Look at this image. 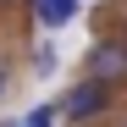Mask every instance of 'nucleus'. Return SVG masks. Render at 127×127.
<instances>
[{
	"instance_id": "obj_4",
	"label": "nucleus",
	"mask_w": 127,
	"mask_h": 127,
	"mask_svg": "<svg viewBox=\"0 0 127 127\" xmlns=\"http://www.w3.org/2000/svg\"><path fill=\"white\" fill-rule=\"evenodd\" d=\"M28 66H33V77H50V72H55V44H50V39H44V44H33Z\"/></svg>"
},
{
	"instance_id": "obj_2",
	"label": "nucleus",
	"mask_w": 127,
	"mask_h": 127,
	"mask_svg": "<svg viewBox=\"0 0 127 127\" xmlns=\"http://www.w3.org/2000/svg\"><path fill=\"white\" fill-rule=\"evenodd\" d=\"M111 99H116V89H105V83H89V77H77V83H72V94L61 99V116L83 127V122H94V116H105V111H111Z\"/></svg>"
},
{
	"instance_id": "obj_7",
	"label": "nucleus",
	"mask_w": 127,
	"mask_h": 127,
	"mask_svg": "<svg viewBox=\"0 0 127 127\" xmlns=\"http://www.w3.org/2000/svg\"><path fill=\"white\" fill-rule=\"evenodd\" d=\"M122 127H127V122H122Z\"/></svg>"
},
{
	"instance_id": "obj_6",
	"label": "nucleus",
	"mask_w": 127,
	"mask_h": 127,
	"mask_svg": "<svg viewBox=\"0 0 127 127\" xmlns=\"http://www.w3.org/2000/svg\"><path fill=\"white\" fill-rule=\"evenodd\" d=\"M6 6H17V0H0V11H6Z\"/></svg>"
},
{
	"instance_id": "obj_5",
	"label": "nucleus",
	"mask_w": 127,
	"mask_h": 127,
	"mask_svg": "<svg viewBox=\"0 0 127 127\" xmlns=\"http://www.w3.org/2000/svg\"><path fill=\"white\" fill-rule=\"evenodd\" d=\"M11 77H17V72H11V61H6V55H0V105H6V99H11Z\"/></svg>"
},
{
	"instance_id": "obj_1",
	"label": "nucleus",
	"mask_w": 127,
	"mask_h": 127,
	"mask_svg": "<svg viewBox=\"0 0 127 127\" xmlns=\"http://www.w3.org/2000/svg\"><path fill=\"white\" fill-rule=\"evenodd\" d=\"M89 83H105V89H127V39H99V44L83 55V72Z\"/></svg>"
},
{
	"instance_id": "obj_3",
	"label": "nucleus",
	"mask_w": 127,
	"mask_h": 127,
	"mask_svg": "<svg viewBox=\"0 0 127 127\" xmlns=\"http://www.w3.org/2000/svg\"><path fill=\"white\" fill-rule=\"evenodd\" d=\"M33 17H39V28H66L77 17V0H33Z\"/></svg>"
}]
</instances>
